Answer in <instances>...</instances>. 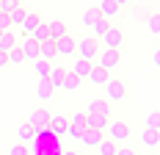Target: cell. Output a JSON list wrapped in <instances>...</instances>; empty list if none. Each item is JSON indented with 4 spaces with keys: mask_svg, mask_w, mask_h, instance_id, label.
<instances>
[{
    "mask_svg": "<svg viewBox=\"0 0 160 155\" xmlns=\"http://www.w3.org/2000/svg\"><path fill=\"white\" fill-rule=\"evenodd\" d=\"M102 136H105V139H111L113 144L119 147V144H127V141H130L132 127H130V122H124V119H119V122H116V119H111V122H108V127L102 130Z\"/></svg>",
    "mask_w": 160,
    "mask_h": 155,
    "instance_id": "6da1fadb",
    "label": "cell"
},
{
    "mask_svg": "<svg viewBox=\"0 0 160 155\" xmlns=\"http://www.w3.org/2000/svg\"><path fill=\"white\" fill-rule=\"evenodd\" d=\"M127 97H130L127 80H122V78H111V80L105 83V100H108V103H124Z\"/></svg>",
    "mask_w": 160,
    "mask_h": 155,
    "instance_id": "7a4b0ae2",
    "label": "cell"
},
{
    "mask_svg": "<svg viewBox=\"0 0 160 155\" xmlns=\"http://www.w3.org/2000/svg\"><path fill=\"white\" fill-rule=\"evenodd\" d=\"M99 45L108 47V50H122V45H124V31L111 22V25L105 28V33L99 36Z\"/></svg>",
    "mask_w": 160,
    "mask_h": 155,
    "instance_id": "3957f363",
    "label": "cell"
},
{
    "mask_svg": "<svg viewBox=\"0 0 160 155\" xmlns=\"http://www.w3.org/2000/svg\"><path fill=\"white\" fill-rule=\"evenodd\" d=\"M94 64L102 67V69H108V72H113L116 67H122V50H108V47H102V50L97 53Z\"/></svg>",
    "mask_w": 160,
    "mask_h": 155,
    "instance_id": "277c9868",
    "label": "cell"
},
{
    "mask_svg": "<svg viewBox=\"0 0 160 155\" xmlns=\"http://www.w3.org/2000/svg\"><path fill=\"white\" fill-rule=\"evenodd\" d=\"M75 50H78V58L94 61L97 53H99L102 47H99V42H97L94 36H83V39H78V42H75Z\"/></svg>",
    "mask_w": 160,
    "mask_h": 155,
    "instance_id": "5b68a950",
    "label": "cell"
},
{
    "mask_svg": "<svg viewBox=\"0 0 160 155\" xmlns=\"http://www.w3.org/2000/svg\"><path fill=\"white\" fill-rule=\"evenodd\" d=\"M25 122H31L33 127H44V125H50V111L44 108V105H39V108H33L31 114H28Z\"/></svg>",
    "mask_w": 160,
    "mask_h": 155,
    "instance_id": "8992f818",
    "label": "cell"
},
{
    "mask_svg": "<svg viewBox=\"0 0 160 155\" xmlns=\"http://www.w3.org/2000/svg\"><path fill=\"white\" fill-rule=\"evenodd\" d=\"M47 33H50V39L55 42V39H61V36L69 33V25L64 19H47Z\"/></svg>",
    "mask_w": 160,
    "mask_h": 155,
    "instance_id": "52a82bcc",
    "label": "cell"
},
{
    "mask_svg": "<svg viewBox=\"0 0 160 155\" xmlns=\"http://www.w3.org/2000/svg\"><path fill=\"white\" fill-rule=\"evenodd\" d=\"M55 53L58 56H75V39L66 33L61 39H55Z\"/></svg>",
    "mask_w": 160,
    "mask_h": 155,
    "instance_id": "ba28073f",
    "label": "cell"
},
{
    "mask_svg": "<svg viewBox=\"0 0 160 155\" xmlns=\"http://www.w3.org/2000/svg\"><path fill=\"white\" fill-rule=\"evenodd\" d=\"M19 50H22L25 61H33V58H39V42H33L31 36H25V39H22V45H19Z\"/></svg>",
    "mask_w": 160,
    "mask_h": 155,
    "instance_id": "9c48e42d",
    "label": "cell"
},
{
    "mask_svg": "<svg viewBox=\"0 0 160 155\" xmlns=\"http://www.w3.org/2000/svg\"><path fill=\"white\" fill-rule=\"evenodd\" d=\"M86 114H99V116H108V119H111V103H108V100H91V103H88V108H86Z\"/></svg>",
    "mask_w": 160,
    "mask_h": 155,
    "instance_id": "30bf717a",
    "label": "cell"
},
{
    "mask_svg": "<svg viewBox=\"0 0 160 155\" xmlns=\"http://www.w3.org/2000/svg\"><path fill=\"white\" fill-rule=\"evenodd\" d=\"M64 78H66V67H50V75H47V80H50V86L52 89H61L64 86Z\"/></svg>",
    "mask_w": 160,
    "mask_h": 155,
    "instance_id": "8fae6325",
    "label": "cell"
},
{
    "mask_svg": "<svg viewBox=\"0 0 160 155\" xmlns=\"http://www.w3.org/2000/svg\"><path fill=\"white\" fill-rule=\"evenodd\" d=\"M39 58H42V61H50V64L58 58V53H55V42H52V39H47V42L39 45Z\"/></svg>",
    "mask_w": 160,
    "mask_h": 155,
    "instance_id": "7c38bea8",
    "label": "cell"
},
{
    "mask_svg": "<svg viewBox=\"0 0 160 155\" xmlns=\"http://www.w3.org/2000/svg\"><path fill=\"white\" fill-rule=\"evenodd\" d=\"M17 139H19V144H28V141H36V127H33L31 122H22L19 127H17Z\"/></svg>",
    "mask_w": 160,
    "mask_h": 155,
    "instance_id": "4fadbf2b",
    "label": "cell"
},
{
    "mask_svg": "<svg viewBox=\"0 0 160 155\" xmlns=\"http://www.w3.org/2000/svg\"><path fill=\"white\" fill-rule=\"evenodd\" d=\"M88 80H91V83H94V86H105V83H108V80H111V72H108V69H102V67H91V72H88Z\"/></svg>",
    "mask_w": 160,
    "mask_h": 155,
    "instance_id": "5bb4252c",
    "label": "cell"
},
{
    "mask_svg": "<svg viewBox=\"0 0 160 155\" xmlns=\"http://www.w3.org/2000/svg\"><path fill=\"white\" fill-rule=\"evenodd\" d=\"M97 11H99V14L105 17V19H108V22H111L113 17L119 14V6H116V3H113V0H99V3H97Z\"/></svg>",
    "mask_w": 160,
    "mask_h": 155,
    "instance_id": "9a60e30c",
    "label": "cell"
},
{
    "mask_svg": "<svg viewBox=\"0 0 160 155\" xmlns=\"http://www.w3.org/2000/svg\"><path fill=\"white\" fill-rule=\"evenodd\" d=\"M52 94H55V89L50 86L47 78H39V86H36V97L42 100V103H47V100H52Z\"/></svg>",
    "mask_w": 160,
    "mask_h": 155,
    "instance_id": "2e32d148",
    "label": "cell"
},
{
    "mask_svg": "<svg viewBox=\"0 0 160 155\" xmlns=\"http://www.w3.org/2000/svg\"><path fill=\"white\" fill-rule=\"evenodd\" d=\"M42 19H44V17L39 14V11H28V14H25V19H22V33H25V36H31V31L42 22Z\"/></svg>",
    "mask_w": 160,
    "mask_h": 155,
    "instance_id": "e0dca14e",
    "label": "cell"
},
{
    "mask_svg": "<svg viewBox=\"0 0 160 155\" xmlns=\"http://www.w3.org/2000/svg\"><path fill=\"white\" fill-rule=\"evenodd\" d=\"M50 127H52V133H64L69 127V116L66 114H50Z\"/></svg>",
    "mask_w": 160,
    "mask_h": 155,
    "instance_id": "ac0fdd59",
    "label": "cell"
},
{
    "mask_svg": "<svg viewBox=\"0 0 160 155\" xmlns=\"http://www.w3.org/2000/svg\"><path fill=\"white\" fill-rule=\"evenodd\" d=\"M102 19H105V17L99 14L97 8H86V11H83V17H80V22H83L86 28H94L97 22H102Z\"/></svg>",
    "mask_w": 160,
    "mask_h": 155,
    "instance_id": "d6986e66",
    "label": "cell"
},
{
    "mask_svg": "<svg viewBox=\"0 0 160 155\" xmlns=\"http://www.w3.org/2000/svg\"><path fill=\"white\" fill-rule=\"evenodd\" d=\"M80 141H83L86 147H97V144L102 141V133H99V130H91V127H86L83 136H80Z\"/></svg>",
    "mask_w": 160,
    "mask_h": 155,
    "instance_id": "ffe728a7",
    "label": "cell"
},
{
    "mask_svg": "<svg viewBox=\"0 0 160 155\" xmlns=\"http://www.w3.org/2000/svg\"><path fill=\"white\" fill-rule=\"evenodd\" d=\"M91 67H94V61H86V58H75V75L83 80V78H88V72H91Z\"/></svg>",
    "mask_w": 160,
    "mask_h": 155,
    "instance_id": "44dd1931",
    "label": "cell"
},
{
    "mask_svg": "<svg viewBox=\"0 0 160 155\" xmlns=\"http://www.w3.org/2000/svg\"><path fill=\"white\" fill-rule=\"evenodd\" d=\"M31 39H33V42H39V45L50 39V33H47V19H42V22H39V25L31 31Z\"/></svg>",
    "mask_w": 160,
    "mask_h": 155,
    "instance_id": "7402d4cb",
    "label": "cell"
},
{
    "mask_svg": "<svg viewBox=\"0 0 160 155\" xmlns=\"http://www.w3.org/2000/svg\"><path fill=\"white\" fill-rule=\"evenodd\" d=\"M80 83H83V80H80L72 69H66V78H64V86H61V89H64V92H75V89H80Z\"/></svg>",
    "mask_w": 160,
    "mask_h": 155,
    "instance_id": "603a6c76",
    "label": "cell"
},
{
    "mask_svg": "<svg viewBox=\"0 0 160 155\" xmlns=\"http://www.w3.org/2000/svg\"><path fill=\"white\" fill-rule=\"evenodd\" d=\"M14 45H19V42H17V36H14L11 31L0 33V53H8V50H11Z\"/></svg>",
    "mask_w": 160,
    "mask_h": 155,
    "instance_id": "cb8c5ba5",
    "label": "cell"
},
{
    "mask_svg": "<svg viewBox=\"0 0 160 155\" xmlns=\"http://www.w3.org/2000/svg\"><path fill=\"white\" fill-rule=\"evenodd\" d=\"M25 14H28V8H25L22 3H19L17 8H11V11H8V19H11V25H22V19H25Z\"/></svg>",
    "mask_w": 160,
    "mask_h": 155,
    "instance_id": "d4e9b609",
    "label": "cell"
},
{
    "mask_svg": "<svg viewBox=\"0 0 160 155\" xmlns=\"http://www.w3.org/2000/svg\"><path fill=\"white\" fill-rule=\"evenodd\" d=\"M6 58H8V67H17V64L25 61V56H22V50H19V45H14L8 53H6Z\"/></svg>",
    "mask_w": 160,
    "mask_h": 155,
    "instance_id": "484cf974",
    "label": "cell"
},
{
    "mask_svg": "<svg viewBox=\"0 0 160 155\" xmlns=\"http://www.w3.org/2000/svg\"><path fill=\"white\" fill-rule=\"evenodd\" d=\"M94 150H97V155H113V152H116V144H113L111 139H105V136H102V141L97 144Z\"/></svg>",
    "mask_w": 160,
    "mask_h": 155,
    "instance_id": "4316f807",
    "label": "cell"
},
{
    "mask_svg": "<svg viewBox=\"0 0 160 155\" xmlns=\"http://www.w3.org/2000/svg\"><path fill=\"white\" fill-rule=\"evenodd\" d=\"M141 141H144L146 147H158L160 144V130H144L141 133Z\"/></svg>",
    "mask_w": 160,
    "mask_h": 155,
    "instance_id": "83f0119b",
    "label": "cell"
},
{
    "mask_svg": "<svg viewBox=\"0 0 160 155\" xmlns=\"http://www.w3.org/2000/svg\"><path fill=\"white\" fill-rule=\"evenodd\" d=\"M50 67H52L50 61H42V58H33V69H36V75H39V78H47V75H50Z\"/></svg>",
    "mask_w": 160,
    "mask_h": 155,
    "instance_id": "f1b7e54d",
    "label": "cell"
},
{
    "mask_svg": "<svg viewBox=\"0 0 160 155\" xmlns=\"http://www.w3.org/2000/svg\"><path fill=\"white\" fill-rule=\"evenodd\" d=\"M146 130H160V114L158 111H149L146 114Z\"/></svg>",
    "mask_w": 160,
    "mask_h": 155,
    "instance_id": "f546056e",
    "label": "cell"
},
{
    "mask_svg": "<svg viewBox=\"0 0 160 155\" xmlns=\"http://www.w3.org/2000/svg\"><path fill=\"white\" fill-rule=\"evenodd\" d=\"M64 136H69L72 141H80V136H83V127H78V125H69L64 130Z\"/></svg>",
    "mask_w": 160,
    "mask_h": 155,
    "instance_id": "4dcf8cb0",
    "label": "cell"
},
{
    "mask_svg": "<svg viewBox=\"0 0 160 155\" xmlns=\"http://www.w3.org/2000/svg\"><path fill=\"white\" fill-rule=\"evenodd\" d=\"M69 125H78V127H86V111H75L69 116Z\"/></svg>",
    "mask_w": 160,
    "mask_h": 155,
    "instance_id": "1f68e13d",
    "label": "cell"
},
{
    "mask_svg": "<svg viewBox=\"0 0 160 155\" xmlns=\"http://www.w3.org/2000/svg\"><path fill=\"white\" fill-rule=\"evenodd\" d=\"M17 6H19V0H0V14H8Z\"/></svg>",
    "mask_w": 160,
    "mask_h": 155,
    "instance_id": "d6a6232c",
    "label": "cell"
},
{
    "mask_svg": "<svg viewBox=\"0 0 160 155\" xmlns=\"http://www.w3.org/2000/svg\"><path fill=\"white\" fill-rule=\"evenodd\" d=\"M8 155H31V150H28V144H14L8 150Z\"/></svg>",
    "mask_w": 160,
    "mask_h": 155,
    "instance_id": "836d02e7",
    "label": "cell"
},
{
    "mask_svg": "<svg viewBox=\"0 0 160 155\" xmlns=\"http://www.w3.org/2000/svg\"><path fill=\"white\" fill-rule=\"evenodd\" d=\"M11 31V19H8V14H0V33Z\"/></svg>",
    "mask_w": 160,
    "mask_h": 155,
    "instance_id": "e575fe53",
    "label": "cell"
},
{
    "mask_svg": "<svg viewBox=\"0 0 160 155\" xmlns=\"http://www.w3.org/2000/svg\"><path fill=\"white\" fill-rule=\"evenodd\" d=\"M149 31H152V33H158V31H160V17H158V14L149 17Z\"/></svg>",
    "mask_w": 160,
    "mask_h": 155,
    "instance_id": "d590c367",
    "label": "cell"
},
{
    "mask_svg": "<svg viewBox=\"0 0 160 155\" xmlns=\"http://www.w3.org/2000/svg\"><path fill=\"white\" fill-rule=\"evenodd\" d=\"M113 155H135V150H132V147H124V144H119Z\"/></svg>",
    "mask_w": 160,
    "mask_h": 155,
    "instance_id": "8d00e7d4",
    "label": "cell"
},
{
    "mask_svg": "<svg viewBox=\"0 0 160 155\" xmlns=\"http://www.w3.org/2000/svg\"><path fill=\"white\" fill-rule=\"evenodd\" d=\"M0 69H8V58H6V53H0Z\"/></svg>",
    "mask_w": 160,
    "mask_h": 155,
    "instance_id": "74e56055",
    "label": "cell"
},
{
    "mask_svg": "<svg viewBox=\"0 0 160 155\" xmlns=\"http://www.w3.org/2000/svg\"><path fill=\"white\" fill-rule=\"evenodd\" d=\"M113 3H116V6H119V8H124V6H127L130 0H113Z\"/></svg>",
    "mask_w": 160,
    "mask_h": 155,
    "instance_id": "f35d334b",
    "label": "cell"
},
{
    "mask_svg": "<svg viewBox=\"0 0 160 155\" xmlns=\"http://www.w3.org/2000/svg\"><path fill=\"white\" fill-rule=\"evenodd\" d=\"M58 155H78V152H72V150H61Z\"/></svg>",
    "mask_w": 160,
    "mask_h": 155,
    "instance_id": "ab89813d",
    "label": "cell"
}]
</instances>
